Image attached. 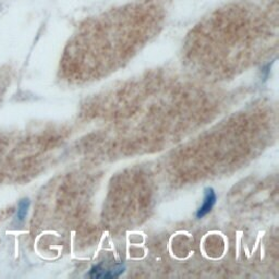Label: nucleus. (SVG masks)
<instances>
[{"label": "nucleus", "mask_w": 279, "mask_h": 279, "mask_svg": "<svg viewBox=\"0 0 279 279\" xmlns=\"http://www.w3.org/2000/svg\"><path fill=\"white\" fill-rule=\"evenodd\" d=\"M157 7L140 4L120 8L86 26L71 48L75 72L106 71L119 62L158 26Z\"/></svg>", "instance_id": "nucleus-1"}, {"label": "nucleus", "mask_w": 279, "mask_h": 279, "mask_svg": "<svg viewBox=\"0 0 279 279\" xmlns=\"http://www.w3.org/2000/svg\"><path fill=\"white\" fill-rule=\"evenodd\" d=\"M216 202V194L214 192L213 189H206V191H205V198H204V202L203 205L199 208L198 211V217L202 218L203 216H205L207 214V213L211 212V210L214 206V204Z\"/></svg>", "instance_id": "nucleus-2"}, {"label": "nucleus", "mask_w": 279, "mask_h": 279, "mask_svg": "<svg viewBox=\"0 0 279 279\" xmlns=\"http://www.w3.org/2000/svg\"><path fill=\"white\" fill-rule=\"evenodd\" d=\"M30 207V200L29 199H23L19 202L18 204V211H16V216H15V221L16 223H23L24 219H26L28 212Z\"/></svg>", "instance_id": "nucleus-3"}]
</instances>
